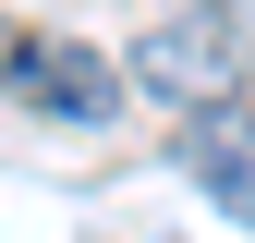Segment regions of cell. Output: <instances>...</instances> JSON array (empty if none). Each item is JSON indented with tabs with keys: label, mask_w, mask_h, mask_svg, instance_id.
Masks as SVG:
<instances>
[{
	"label": "cell",
	"mask_w": 255,
	"mask_h": 243,
	"mask_svg": "<svg viewBox=\"0 0 255 243\" xmlns=\"http://www.w3.org/2000/svg\"><path fill=\"white\" fill-rule=\"evenodd\" d=\"M231 73H243V37H231L219 12H170V24H146V37H134V85H158L170 110L231 98Z\"/></svg>",
	"instance_id": "obj_1"
},
{
	"label": "cell",
	"mask_w": 255,
	"mask_h": 243,
	"mask_svg": "<svg viewBox=\"0 0 255 243\" xmlns=\"http://www.w3.org/2000/svg\"><path fill=\"white\" fill-rule=\"evenodd\" d=\"M12 85L49 122H122V73L98 49H73V37H12Z\"/></svg>",
	"instance_id": "obj_2"
},
{
	"label": "cell",
	"mask_w": 255,
	"mask_h": 243,
	"mask_svg": "<svg viewBox=\"0 0 255 243\" xmlns=\"http://www.w3.org/2000/svg\"><path fill=\"white\" fill-rule=\"evenodd\" d=\"M182 170H195L207 195H243V182H255V146L231 134V122H195V134H182Z\"/></svg>",
	"instance_id": "obj_3"
},
{
	"label": "cell",
	"mask_w": 255,
	"mask_h": 243,
	"mask_svg": "<svg viewBox=\"0 0 255 243\" xmlns=\"http://www.w3.org/2000/svg\"><path fill=\"white\" fill-rule=\"evenodd\" d=\"M243 207H255V182H243Z\"/></svg>",
	"instance_id": "obj_4"
}]
</instances>
